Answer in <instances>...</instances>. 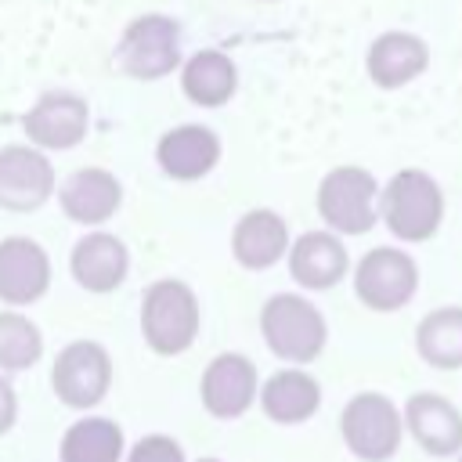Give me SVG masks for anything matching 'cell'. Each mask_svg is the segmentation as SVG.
<instances>
[{
	"instance_id": "cell-13",
	"label": "cell",
	"mask_w": 462,
	"mask_h": 462,
	"mask_svg": "<svg viewBox=\"0 0 462 462\" xmlns=\"http://www.w3.org/2000/svg\"><path fill=\"white\" fill-rule=\"evenodd\" d=\"M87 123H90L87 101L69 94V90L43 94L22 119L29 141L40 144V148H72V144H79L83 134H87Z\"/></svg>"
},
{
	"instance_id": "cell-8",
	"label": "cell",
	"mask_w": 462,
	"mask_h": 462,
	"mask_svg": "<svg viewBox=\"0 0 462 462\" xmlns=\"http://www.w3.org/2000/svg\"><path fill=\"white\" fill-rule=\"evenodd\" d=\"M318 213L332 231L365 235L375 224V177L361 166H336L318 188Z\"/></svg>"
},
{
	"instance_id": "cell-12",
	"label": "cell",
	"mask_w": 462,
	"mask_h": 462,
	"mask_svg": "<svg viewBox=\"0 0 462 462\" xmlns=\"http://www.w3.org/2000/svg\"><path fill=\"white\" fill-rule=\"evenodd\" d=\"M51 289V260L32 238H4L0 242V303L25 307L36 303Z\"/></svg>"
},
{
	"instance_id": "cell-28",
	"label": "cell",
	"mask_w": 462,
	"mask_h": 462,
	"mask_svg": "<svg viewBox=\"0 0 462 462\" xmlns=\"http://www.w3.org/2000/svg\"><path fill=\"white\" fill-rule=\"evenodd\" d=\"M458 462H462V451H458Z\"/></svg>"
},
{
	"instance_id": "cell-23",
	"label": "cell",
	"mask_w": 462,
	"mask_h": 462,
	"mask_svg": "<svg viewBox=\"0 0 462 462\" xmlns=\"http://www.w3.org/2000/svg\"><path fill=\"white\" fill-rule=\"evenodd\" d=\"M180 87L195 105L217 108V105L231 101V94L238 87L235 61L227 54H220V51H199V54L188 58V65L180 72Z\"/></svg>"
},
{
	"instance_id": "cell-9",
	"label": "cell",
	"mask_w": 462,
	"mask_h": 462,
	"mask_svg": "<svg viewBox=\"0 0 462 462\" xmlns=\"http://www.w3.org/2000/svg\"><path fill=\"white\" fill-rule=\"evenodd\" d=\"M199 397L213 419H242L260 397V372L245 354H217L199 379Z\"/></svg>"
},
{
	"instance_id": "cell-1",
	"label": "cell",
	"mask_w": 462,
	"mask_h": 462,
	"mask_svg": "<svg viewBox=\"0 0 462 462\" xmlns=\"http://www.w3.org/2000/svg\"><path fill=\"white\" fill-rule=\"evenodd\" d=\"M260 332H263L267 350L274 357L289 361V368H303V365L318 361L325 350V339H328L325 314L307 296H296V292H278L263 303Z\"/></svg>"
},
{
	"instance_id": "cell-10",
	"label": "cell",
	"mask_w": 462,
	"mask_h": 462,
	"mask_svg": "<svg viewBox=\"0 0 462 462\" xmlns=\"http://www.w3.org/2000/svg\"><path fill=\"white\" fill-rule=\"evenodd\" d=\"M404 433L433 458H458L462 451V411L455 401L433 390H419L401 408Z\"/></svg>"
},
{
	"instance_id": "cell-16",
	"label": "cell",
	"mask_w": 462,
	"mask_h": 462,
	"mask_svg": "<svg viewBox=\"0 0 462 462\" xmlns=\"http://www.w3.org/2000/svg\"><path fill=\"white\" fill-rule=\"evenodd\" d=\"M289 274L303 289H332L346 274V249L328 231H307L289 249Z\"/></svg>"
},
{
	"instance_id": "cell-6",
	"label": "cell",
	"mask_w": 462,
	"mask_h": 462,
	"mask_svg": "<svg viewBox=\"0 0 462 462\" xmlns=\"http://www.w3.org/2000/svg\"><path fill=\"white\" fill-rule=\"evenodd\" d=\"M116 61L123 72L137 79H159L180 61V29L166 14H141L123 29L116 47Z\"/></svg>"
},
{
	"instance_id": "cell-17",
	"label": "cell",
	"mask_w": 462,
	"mask_h": 462,
	"mask_svg": "<svg viewBox=\"0 0 462 462\" xmlns=\"http://www.w3.org/2000/svg\"><path fill=\"white\" fill-rule=\"evenodd\" d=\"M58 199H61V209H65L69 220H76V224H105L119 209L123 188L108 170L90 166V170H76L61 184Z\"/></svg>"
},
{
	"instance_id": "cell-21",
	"label": "cell",
	"mask_w": 462,
	"mask_h": 462,
	"mask_svg": "<svg viewBox=\"0 0 462 462\" xmlns=\"http://www.w3.org/2000/svg\"><path fill=\"white\" fill-rule=\"evenodd\" d=\"M426 61H430V51L411 32H383L368 47V76L375 79V87H386V90L415 79L426 69Z\"/></svg>"
},
{
	"instance_id": "cell-4",
	"label": "cell",
	"mask_w": 462,
	"mask_h": 462,
	"mask_svg": "<svg viewBox=\"0 0 462 462\" xmlns=\"http://www.w3.org/2000/svg\"><path fill=\"white\" fill-rule=\"evenodd\" d=\"M51 390L72 411L97 408L112 390V357L94 339H72L51 365Z\"/></svg>"
},
{
	"instance_id": "cell-25",
	"label": "cell",
	"mask_w": 462,
	"mask_h": 462,
	"mask_svg": "<svg viewBox=\"0 0 462 462\" xmlns=\"http://www.w3.org/2000/svg\"><path fill=\"white\" fill-rule=\"evenodd\" d=\"M123 462H188V455L170 433H144L126 448Z\"/></svg>"
},
{
	"instance_id": "cell-27",
	"label": "cell",
	"mask_w": 462,
	"mask_h": 462,
	"mask_svg": "<svg viewBox=\"0 0 462 462\" xmlns=\"http://www.w3.org/2000/svg\"><path fill=\"white\" fill-rule=\"evenodd\" d=\"M195 462H224V458H213V455H206V458H195Z\"/></svg>"
},
{
	"instance_id": "cell-3",
	"label": "cell",
	"mask_w": 462,
	"mask_h": 462,
	"mask_svg": "<svg viewBox=\"0 0 462 462\" xmlns=\"http://www.w3.org/2000/svg\"><path fill=\"white\" fill-rule=\"evenodd\" d=\"M339 437H343V444L354 458L390 462L401 451V440H404L401 408L379 390H361L339 411Z\"/></svg>"
},
{
	"instance_id": "cell-11",
	"label": "cell",
	"mask_w": 462,
	"mask_h": 462,
	"mask_svg": "<svg viewBox=\"0 0 462 462\" xmlns=\"http://www.w3.org/2000/svg\"><path fill=\"white\" fill-rule=\"evenodd\" d=\"M54 191V170L43 152L11 144L0 148V206L14 213L40 209Z\"/></svg>"
},
{
	"instance_id": "cell-14",
	"label": "cell",
	"mask_w": 462,
	"mask_h": 462,
	"mask_svg": "<svg viewBox=\"0 0 462 462\" xmlns=\"http://www.w3.org/2000/svg\"><path fill=\"white\" fill-rule=\"evenodd\" d=\"M260 411L278 426H300L321 408V383L307 368H278L260 383Z\"/></svg>"
},
{
	"instance_id": "cell-7",
	"label": "cell",
	"mask_w": 462,
	"mask_h": 462,
	"mask_svg": "<svg viewBox=\"0 0 462 462\" xmlns=\"http://www.w3.org/2000/svg\"><path fill=\"white\" fill-rule=\"evenodd\" d=\"M419 289V267L408 253L401 249H390V245H379V249H368L354 271V292L357 300L368 307V310H379V314H390V310H401L404 303H411Z\"/></svg>"
},
{
	"instance_id": "cell-15",
	"label": "cell",
	"mask_w": 462,
	"mask_h": 462,
	"mask_svg": "<svg viewBox=\"0 0 462 462\" xmlns=\"http://www.w3.org/2000/svg\"><path fill=\"white\" fill-rule=\"evenodd\" d=\"M69 263H72V278L87 292H112L123 285V278L130 271V253L116 235L90 231L76 242Z\"/></svg>"
},
{
	"instance_id": "cell-24",
	"label": "cell",
	"mask_w": 462,
	"mask_h": 462,
	"mask_svg": "<svg viewBox=\"0 0 462 462\" xmlns=\"http://www.w3.org/2000/svg\"><path fill=\"white\" fill-rule=\"evenodd\" d=\"M40 357H43L40 328L18 310H0V372H25Z\"/></svg>"
},
{
	"instance_id": "cell-20",
	"label": "cell",
	"mask_w": 462,
	"mask_h": 462,
	"mask_svg": "<svg viewBox=\"0 0 462 462\" xmlns=\"http://www.w3.org/2000/svg\"><path fill=\"white\" fill-rule=\"evenodd\" d=\"M126 433L108 415L76 419L58 440V462H123Z\"/></svg>"
},
{
	"instance_id": "cell-22",
	"label": "cell",
	"mask_w": 462,
	"mask_h": 462,
	"mask_svg": "<svg viewBox=\"0 0 462 462\" xmlns=\"http://www.w3.org/2000/svg\"><path fill=\"white\" fill-rule=\"evenodd\" d=\"M415 350L430 368H462V307H437L415 328Z\"/></svg>"
},
{
	"instance_id": "cell-18",
	"label": "cell",
	"mask_w": 462,
	"mask_h": 462,
	"mask_svg": "<svg viewBox=\"0 0 462 462\" xmlns=\"http://www.w3.org/2000/svg\"><path fill=\"white\" fill-rule=\"evenodd\" d=\"M220 159V137L206 126H173L159 141V166L177 180H199Z\"/></svg>"
},
{
	"instance_id": "cell-19",
	"label": "cell",
	"mask_w": 462,
	"mask_h": 462,
	"mask_svg": "<svg viewBox=\"0 0 462 462\" xmlns=\"http://www.w3.org/2000/svg\"><path fill=\"white\" fill-rule=\"evenodd\" d=\"M231 249L235 260L249 271H267L271 263H278L289 249V227L278 213L271 209H249L231 235Z\"/></svg>"
},
{
	"instance_id": "cell-5",
	"label": "cell",
	"mask_w": 462,
	"mask_h": 462,
	"mask_svg": "<svg viewBox=\"0 0 462 462\" xmlns=\"http://www.w3.org/2000/svg\"><path fill=\"white\" fill-rule=\"evenodd\" d=\"M444 195L422 170H401L383 191V220L404 242H426L440 227Z\"/></svg>"
},
{
	"instance_id": "cell-2",
	"label": "cell",
	"mask_w": 462,
	"mask_h": 462,
	"mask_svg": "<svg viewBox=\"0 0 462 462\" xmlns=\"http://www.w3.org/2000/svg\"><path fill=\"white\" fill-rule=\"evenodd\" d=\"M202 314H199V300L195 292L177 282V278H159L144 289L141 300V336L144 343L162 354V357H177L184 354L195 336H199Z\"/></svg>"
},
{
	"instance_id": "cell-26",
	"label": "cell",
	"mask_w": 462,
	"mask_h": 462,
	"mask_svg": "<svg viewBox=\"0 0 462 462\" xmlns=\"http://www.w3.org/2000/svg\"><path fill=\"white\" fill-rule=\"evenodd\" d=\"M14 419H18V393H14V386L7 383V375L0 372V437L11 433Z\"/></svg>"
}]
</instances>
